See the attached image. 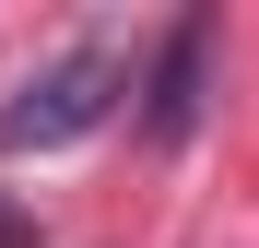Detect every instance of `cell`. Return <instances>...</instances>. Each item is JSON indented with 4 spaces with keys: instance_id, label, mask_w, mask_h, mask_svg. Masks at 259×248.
Segmentation results:
<instances>
[{
    "instance_id": "1",
    "label": "cell",
    "mask_w": 259,
    "mask_h": 248,
    "mask_svg": "<svg viewBox=\"0 0 259 248\" xmlns=\"http://www.w3.org/2000/svg\"><path fill=\"white\" fill-rule=\"evenodd\" d=\"M118 59L106 48H71V59H48L24 83L12 107H0V154H59V142H82V130H106V107H118Z\"/></svg>"
},
{
    "instance_id": "2",
    "label": "cell",
    "mask_w": 259,
    "mask_h": 248,
    "mask_svg": "<svg viewBox=\"0 0 259 248\" xmlns=\"http://www.w3.org/2000/svg\"><path fill=\"white\" fill-rule=\"evenodd\" d=\"M200 95H212V12H177L153 83H142V130H153V142H189V130H200Z\"/></svg>"
},
{
    "instance_id": "3",
    "label": "cell",
    "mask_w": 259,
    "mask_h": 248,
    "mask_svg": "<svg viewBox=\"0 0 259 248\" xmlns=\"http://www.w3.org/2000/svg\"><path fill=\"white\" fill-rule=\"evenodd\" d=\"M0 248H35V213H12V201H0Z\"/></svg>"
}]
</instances>
